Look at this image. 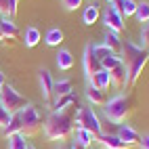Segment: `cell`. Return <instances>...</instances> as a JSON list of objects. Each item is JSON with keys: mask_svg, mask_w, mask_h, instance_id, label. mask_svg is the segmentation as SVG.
<instances>
[{"mask_svg": "<svg viewBox=\"0 0 149 149\" xmlns=\"http://www.w3.org/2000/svg\"><path fill=\"white\" fill-rule=\"evenodd\" d=\"M122 61L128 69V86H134L139 76L143 74V67L149 61V51H145L143 46H139L130 40H126L122 44Z\"/></svg>", "mask_w": 149, "mask_h": 149, "instance_id": "1", "label": "cell"}, {"mask_svg": "<svg viewBox=\"0 0 149 149\" xmlns=\"http://www.w3.org/2000/svg\"><path fill=\"white\" fill-rule=\"evenodd\" d=\"M74 113L76 111H53L44 122V134L51 141H65L74 132Z\"/></svg>", "mask_w": 149, "mask_h": 149, "instance_id": "2", "label": "cell"}, {"mask_svg": "<svg viewBox=\"0 0 149 149\" xmlns=\"http://www.w3.org/2000/svg\"><path fill=\"white\" fill-rule=\"evenodd\" d=\"M132 113V99L126 95H118L105 103V118L113 124L126 122Z\"/></svg>", "mask_w": 149, "mask_h": 149, "instance_id": "3", "label": "cell"}, {"mask_svg": "<svg viewBox=\"0 0 149 149\" xmlns=\"http://www.w3.org/2000/svg\"><path fill=\"white\" fill-rule=\"evenodd\" d=\"M74 126L76 128H84L91 134H95L97 139L103 134V128H101V120L99 116L93 111L91 107H78L76 113H74Z\"/></svg>", "mask_w": 149, "mask_h": 149, "instance_id": "4", "label": "cell"}, {"mask_svg": "<svg viewBox=\"0 0 149 149\" xmlns=\"http://www.w3.org/2000/svg\"><path fill=\"white\" fill-rule=\"evenodd\" d=\"M0 105H2L8 113H19L27 105V101H25V97H21V95L15 91L13 86L4 84L2 91H0Z\"/></svg>", "mask_w": 149, "mask_h": 149, "instance_id": "5", "label": "cell"}, {"mask_svg": "<svg viewBox=\"0 0 149 149\" xmlns=\"http://www.w3.org/2000/svg\"><path fill=\"white\" fill-rule=\"evenodd\" d=\"M19 116H21V124H23V130L21 132L25 136H32V134H36L42 128V118H40V113H38V109L34 105L27 103L21 111H19Z\"/></svg>", "mask_w": 149, "mask_h": 149, "instance_id": "6", "label": "cell"}, {"mask_svg": "<svg viewBox=\"0 0 149 149\" xmlns=\"http://www.w3.org/2000/svg\"><path fill=\"white\" fill-rule=\"evenodd\" d=\"M82 63H84V74H86L88 80H91L95 74H99V72L103 69L101 61L97 59V55H95V51H93V44H86V48H84V57H82Z\"/></svg>", "mask_w": 149, "mask_h": 149, "instance_id": "7", "label": "cell"}, {"mask_svg": "<svg viewBox=\"0 0 149 149\" xmlns=\"http://www.w3.org/2000/svg\"><path fill=\"white\" fill-rule=\"evenodd\" d=\"M103 23L107 25V29H111V32L120 34L122 29H124V17L118 13L111 4H109V6L105 8V13H103Z\"/></svg>", "mask_w": 149, "mask_h": 149, "instance_id": "8", "label": "cell"}, {"mask_svg": "<svg viewBox=\"0 0 149 149\" xmlns=\"http://www.w3.org/2000/svg\"><path fill=\"white\" fill-rule=\"evenodd\" d=\"M109 78H111V86H116V88H124V86H128V69H126L124 61L109 69Z\"/></svg>", "mask_w": 149, "mask_h": 149, "instance_id": "9", "label": "cell"}, {"mask_svg": "<svg viewBox=\"0 0 149 149\" xmlns=\"http://www.w3.org/2000/svg\"><path fill=\"white\" fill-rule=\"evenodd\" d=\"M53 88H55V80H53L51 72H48V69H40V91H42L44 101H51V99L55 97Z\"/></svg>", "mask_w": 149, "mask_h": 149, "instance_id": "10", "label": "cell"}, {"mask_svg": "<svg viewBox=\"0 0 149 149\" xmlns=\"http://www.w3.org/2000/svg\"><path fill=\"white\" fill-rule=\"evenodd\" d=\"M116 134L120 136V141H124L128 147H130V145H141V141H143V136L139 134L132 126H128V124H126V126H120Z\"/></svg>", "mask_w": 149, "mask_h": 149, "instance_id": "11", "label": "cell"}, {"mask_svg": "<svg viewBox=\"0 0 149 149\" xmlns=\"http://www.w3.org/2000/svg\"><path fill=\"white\" fill-rule=\"evenodd\" d=\"M111 6H113L122 17H132V15L136 13L139 2H134V0H113Z\"/></svg>", "mask_w": 149, "mask_h": 149, "instance_id": "12", "label": "cell"}, {"mask_svg": "<svg viewBox=\"0 0 149 149\" xmlns=\"http://www.w3.org/2000/svg\"><path fill=\"white\" fill-rule=\"evenodd\" d=\"M88 84L91 86H95V88H99V91H109V86H111V78H109V72L107 69H101L99 74H95L91 80H88Z\"/></svg>", "mask_w": 149, "mask_h": 149, "instance_id": "13", "label": "cell"}, {"mask_svg": "<svg viewBox=\"0 0 149 149\" xmlns=\"http://www.w3.org/2000/svg\"><path fill=\"white\" fill-rule=\"evenodd\" d=\"M0 27H2V36L4 40H17L19 36H21V32H19L17 23L13 21V19H0Z\"/></svg>", "mask_w": 149, "mask_h": 149, "instance_id": "14", "label": "cell"}, {"mask_svg": "<svg viewBox=\"0 0 149 149\" xmlns=\"http://www.w3.org/2000/svg\"><path fill=\"white\" fill-rule=\"evenodd\" d=\"M109 51H111L113 55H120L122 57V40H120V34H116V32H111V29H107V34H105V42H103Z\"/></svg>", "mask_w": 149, "mask_h": 149, "instance_id": "15", "label": "cell"}, {"mask_svg": "<svg viewBox=\"0 0 149 149\" xmlns=\"http://www.w3.org/2000/svg\"><path fill=\"white\" fill-rule=\"evenodd\" d=\"M97 141L101 143L105 149H128V145L124 141H120V136H118V134H101Z\"/></svg>", "mask_w": 149, "mask_h": 149, "instance_id": "16", "label": "cell"}, {"mask_svg": "<svg viewBox=\"0 0 149 149\" xmlns=\"http://www.w3.org/2000/svg\"><path fill=\"white\" fill-rule=\"evenodd\" d=\"M95 141H97V136L91 134L88 130H84V128H76V130H74V143L82 145V147H86V149H91V145H93Z\"/></svg>", "mask_w": 149, "mask_h": 149, "instance_id": "17", "label": "cell"}, {"mask_svg": "<svg viewBox=\"0 0 149 149\" xmlns=\"http://www.w3.org/2000/svg\"><path fill=\"white\" fill-rule=\"evenodd\" d=\"M78 103V97L76 93H69V95H63V97H57V101H55V111H65V109H69L72 105Z\"/></svg>", "mask_w": 149, "mask_h": 149, "instance_id": "18", "label": "cell"}, {"mask_svg": "<svg viewBox=\"0 0 149 149\" xmlns=\"http://www.w3.org/2000/svg\"><path fill=\"white\" fill-rule=\"evenodd\" d=\"M86 99H88L93 105H105V103H107L105 93L99 91V88H95V86H91V84H88V88H86Z\"/></svg>", "mask_w": 149, "mask_h": 149, "instance_id": "19", "label": "cell"}, {"mask_svg": "<svg viewBox=\"0 0 149 149\" xmlns=\"http://www.w3.org/2000/svg\"><path fill=\"white\" fill-rule=\"evenodd\" d=\"M57 65H59V69H63V72L74 67V57L67 48H61V51L57 53Z\"/></svg>", "mask_w": 149, "mask_h": 149, "instance_id": "20", "label": "cell"}, {"mask_svg": "<svg viewBox=\"0 0 149 149\" xmlns=\"http://www.w3.org/2000/svg\"><path fill=\"white\" fill-rule=\"evenodd\" d=\"M21 130H23L21 116H19V113H13V120L2 128V134H4V136H13V134H17V132H21Z\"/></svg>", "mask_w": 149, "mask_h": 149, "instance_id": "21", "label": "cell"}, {"mask_svg": "<svg viewBox=\"0 0 149 149\" xmlns=\"http://www.w3.org/2000/svg\"><path fill=\"white\" fill-rule=\"evenodd\" d=\"M17 4L19 0H0V15H4L6 19H13L17 15Z\"/></svg>", "mask_w": 149, "mask_h": 149, "instance_id": "22", "label": "cell"}, {"mask_svg": "<svg viewBox=\"0 0 149 149\" xmlns=\"http://www.w3.org/2000/svg\"><path fill=\"white\" fill-rule=\"evenodd\" d=\"M53 93H55V97H63V95L74 93V82L69 80V78H65V80H59V82H55Z\"/></svg>", "mask_w": 149, "mask_h": 149, "instance_id": "23", "label": "cell"}, {"mask_svg": "<svg viewBox=\"0 0 149 149\" xmlns=\"http://www.w3.org/2000/svg\"><path fill=\"white\" fill-rule=\"evenodd\" d=\"M44 42L48 44V46H59L63 42V32L59 27H53V29H48L46 32V36H44Z\"/></svg>", "mask_w": 149, "mask_h": 149, "instance_id": "24", "label": "cell"}, {"mask_svg": "<svg viewBox=\"0 0 149 149\" xmlns=\"http://www.w3.org/2000/svg\"><path fill=\"white\" fill-rule=\"evenodd\" d=\"M99 17H101V11H99V6H97V4L86 6V11H84V15H82V19H84V23H86V25L97 23V21H99Z\"/></svg>", "mask_w": 149, "mask_h": 149, "instance_id": "25", "label": "cell"}, {"mask_svg": "<svg viewBox=\"0 0 149 149\" xmlns=\"http://www.w3.org/2000/svg\"><path fill=\"white\" fill-rule=\"evenodd\" d=\"M27 141H25V134L23 132H17L13 136H8V149H27Z\"/></svg>", "mask_w": 149, "mask_h": 149, "instance_id": "26", "label": "cell"}, {"mask_svg": "<svg viewBox=\"0 0 149 149\" xmlns=\"http://www.w3.org/2000/svg\"><path fill=\"white\" fill-rule=\"evenodd\" d=\"M38 42H40V32H38V27H27L25 29V46L34 48Z\"/></svg>", "mask_w": 149, "mask_h": 149, "instance_id": "27", "label": "cell"}, {"mask_svg": "<svg viewBox=\"0 0 149 149\" xmlns=\"http://www.w3.org/2000/svg\"><path fill=\"white\" fill-rule=\"evenodd\" d=\"M134 15H136V19L141 23H149V2H141L136 6V13Z\"/></svg>", "mask_w": 149, "mask_h": 149, "instance_id": "28", "label": "cell"}, {"mask_svg": "<svg viewBox=\"0 0 149 149\" xmlns=\"http://www.w3.org/2000/svg\"><path fill=\"white\" fill-rule=\"evenodd\" d=\"M93 51H95V55H97L99 61H105L107 57H111V55H113V53L109 51L105 44H93Z\"/></svg>", "mask_w": 149, "mask_h": 149, "instance_id": "29", "label": "cell"}, {"mask_svg": "<svg viewBox=\"0 0 149 149\" xmlns=\"http://www.w3.org/2000/svg\"><path fill=\"white\" fill-rule=\"evenodd\" d=\"M118 63H122V57H120V55H111V57H107L105 61H101L103 69H107V72H109L111 67H116Z\"/></svg>", "mask_w": 149, "mask_h": 149, "instance_id": "30", "label": "cell"}, {"mask_svg": "<svg viewBox=\"0 0 149 149\" xmlns=\"http://www.w3.org/2000/svg\"><path fill=\"white\" fill-rule=\"evenodd\" d=\"M13 120V113H8L6 111V109L2 107V105H0V128H4L8 122H11Z\"/></svg>", "mask_w": 149, "mask_h": 149, "instance_id": "31", "label": "cell"}, {"mask_svg": "<svg viewBox=\"0 0 149 149\" xmlns=\"http://www.w3.org/2000/svg\"><path fill=\"white\" fill-rule=\"evenodd\" d=\"M141 40H143V48H145V51H149V23L143 27V32H141Z\"/></svg>", "mask_w": 149, "mask_h": 149, "instance_id": "32", "label": "cell"}, {"mask_svg": "<svg viewBox=\"0 0 149 149\" xmlns=\"http://www.w3.org/2000/svg\"><path fill=\"white\" fill-rule=\"evenodd\" d=\"M63 4L67 11H76L78 6H82V0H63Z\"/></svg>", "mask_w": 149, "mask_h": 149, "instance_id": "33", "label": "cell"}, {"mask_svg": "<svg viewBox=\"0 0 149 149\" xmlns=\"http://www.w3.org/2000/svg\"><path fill=\"white\" fill-rule=\"evenodd\" d=\"M141 149H149V136H145L143 141H141V145H139Z\"/></svg>", "mask_w": 149, "mask_h": 149, "instance_id": "34", "label": "cell"}, {"mask_svg": "<svg viewBox=\"0 0 149 149\" xmlns=\"http://www.w3.org/2000/svg\"><path fill=\"white\" fill-rule=\"evenodd\" d=\"M6 84V78H4V74L2 72H0V91H2V86Z\"/></svg>", "mask_w": 149, "mask_h": 149, "instance_id": "35", "label": "cell"}, {"mask_svg": "<svg viewBox=\"0 0 149 149\" xmlns=\"http://www.w3.org/2000/svg\"><path fill=\"white\" fill-rule=\"evenodd\" d=\"M69 149H86V147H82V145H78V143H72V147Z\"/></svg>", "mask_w": 149, "mask_h": 149, "instance_id": "36", "label": "cell"}, {"mask_svg": "<svg viewBox=\"0 0 149 149\" xmlns=\"http://www.w3.org/2000/svg\"><path fill=\"white\" fill-rule=\"evenodd\" d=\"M4 40V36H2V27H0V42H2Z\"/></svg>", "mask_w": 149, "mask_h": 149, "instance_id": "37", "label": "cell"}, {"mask_svg": "<svg viewBox=\"0 0 149 149\" xmlns=\"http://www.w3.org/2000/svg\"><path fill=\"white\" fill-rule=\"evenodd\" d=\"M27 149H36V147H34V145H27Z\"/></svg>", "mask_w": 149, "mask_h": 149, "instance_id": "38", "label": "cell"}, {"mask_svg": "<svg viewBox=\"0 0 149 149\" xmlns=\"http://www.w3.org/2000/svg\"><path fill=\"white\" fill-rule=\"evenodd\" d=\"M105 2H107V4H111V2H113V0H105Z\"/></svg>", "mask_w": 149, "mask_h": 149, "instance_id": "39", "label": "cell"}, {"mask_svg": "<svg viewBox=\"0 0 149 149\" xmlns=\"http://www.w3.org/2000/svg\"><path fill=\"white\" fill-rule=\"evenodd\" d=\"M61 149H69V147H61Z\"/></svg>", "mask_w": 149, "mask_h": 149, "instance_id": "40", "label": "cell"}]
</instances>
